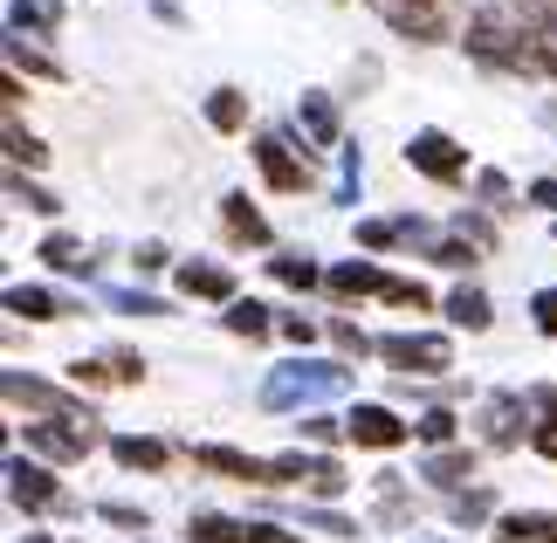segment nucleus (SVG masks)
I'll return each mask as SVG.
<instances>
[{"label": "nucleus", "instance_id": "nucleus-1", "mask_svg": "<svg viewBox=\"0 0 557 543\" xmlns=\"http://www.w3.org/2000/svg\"><path fill=\"white\" fill-rule=\"evenodd\" d=\"M379 358L399 365L406 379H434V372H447V365H455L447 337H426V331H393V337H379Z\"/></svg>", "mask_w": 557, "mask_h": 543}, {"label": "nucleus", "instance_id": "nucleus-2", "mask_svg": "<svg viewBox=\"0 0 557 543\" xmlns=\"http://www.w3.org/2000/svg\"><path fill=\"white\" fill-rule=\"evenodd\" d=\"M345 385V365H283L269 385H262V406H296V399H324Z\"/></svg>", "mask_w": 557, "mask_h": 543}, {"label": "nucleus", "instance_id": "nucleus-3", "mask_svg": "<svg viewBox=\"0 0 557 543\" xmlns=\"http://www.w3.org/2000/svg\"><path fill=\"white\" fill-rule=\"evenodd\" d=\"M255 165H262V180H269L275 193H304V186L317 180L310 159H304V151H296L283 132H262V138H255Z\"/></svg>", "mask_w": 557, "mask_h": 543}, {"label": "nucleus", "instance_id": "nucleus-4", "mask_svg": "<svg viewBox=\"0 0 557 543\" xmlns=\"http://www.w3.org/2000/svg\"><path fill=\"white\" fill-rule=\"evenodd\" d=\"M289 482H304L310 495H337V489H345V468H337L331 454H275V461H269V489H289Z\"/></svg>", "mask_w": 557, "mask_h": 543}, {"label": "nucleus", "instance_id": "nucleus-5", "mask_svg": "<svg viewBox=\"0 0 557 543\" xmlns=\"http://www.w3.org/2000/svg\"><path fill=\"white\" fill-rule=\"evenodd\" d=\"M406 165L426 172V180H441V186H455L461 172H468V151L447 132H413V138H406Z\"/></svg>", "mask_w": 557, "mask_h": 543}, {"label": "nucleus", "instance_id": "nucleus-6", "mask_svg": "<svg viewBox=\"0 0 557 543\" xmlns=\"http://www.w3.org/2000/svg\"><path fill=\"white\" fill-rule=\"evenodd\" d=\"M28 447L49 454V461H83V454L97 447V420H35Z\"/></svg>", "mask_w": 557, "mask_h": 543}, {"label": "nucleus", "instance_id": "nucleus-7", "mask_svg": "<svg viewBox=\"0 0 557 543\" xmlns=\"http://www.w3.org/2000/svg\"><path fill=\"white\" fill-rule=\"evenodd\" d=\"M8 495H14V503L21 509H62V489H55V474L49 468H41V461H28V454H14V461H8Z\"/></svg>", "mask_w": 557, "mask_h": 543}, {"label": "nucleus", "instance_id": "nucleus-8", "mask_svg": "<svg viewBox=\"0 0 557 543\" xmlns=\"http://www.w3.org/2000/svg\"><path fill=\"white\" fill-rule=\"evenodd\" d=\"M385 14V28L406 41H441V0H372Z\"/></svg>", "mask_w": 557, "mask_h": 543}, {"label": "nucleus", "instance_id": "nucleus-9", "mask_svg": "<svg viewBox=\"0 0 557 543\" xmlns=\"http://www.w3.org/2000/svg\"><path fill=\"white\" fill-rule=\"evenodd\" d=\"M345 427H351V441H358V447H379V454H385V447H406V433H413L393 406H351V420H345Z\"/></svg>", "mask_w": 557, "mask_h": 543}, {"label": "nucleus", "instance_id": "nucleus-10", "mask_svg": "<svg viewBox=\"0 0 557 543\" xmlns=\"http://www.w3.org/2000/svg\"><path fill=\"white\" fill-rule=\"evenodd\" d=\"M8 399H14V406H35V412H49V420H90V412H76L70 399L55 393V385H41V379H28V372H8Z\"/></svg>", "mask_w": 557, "mask_h": 543}, {"label": "nucleus", "instance_id": "nucleus-11", "mask_svg": "<svg viewBox=\"0 0 557 543\" xmlns=\"http://www.w3.org/2000/svg\"><path fill=\"white\" fill-rule=\"evenodd\" d=\"M180 289L207 296V303H234V269H221V262H180Z\"/></svg>", "mask_w": 557, "mask_h": 543}, {"label": "nucleus", "instance_id": "nucleus-12", "mask_svg": "<svg viewBox=\"0 0 557 543\" xmlns=\"http://www.w3.org/2000/svg\"><path fill=\"white\" fill-rule=\"evenodd\" d=\"M193 461L213 468V474H234V482H262V489H269V461H255V454H234V447H193Z\"/></svg>", "mask_w": 557, "mask_h": 543}, {"label": "nucleus", "instance_id": "nucleus-13", "mask_svg": "<svg viewBox=\"0 0 557 543\" xmlns=\"http://www.w3.org/2000/svg\"><path fill=\"white\" fill-rule=\"evenodd\" d=\"M324 282H331V296H385V282H393V275H385L379 262H337Z\"/></svg>", "mask_w": 557, "mask_h": 543}, {"label": "nucleus", "instance_id": "nucleus-14", "mask_svg": "<svg viewBox=\"0 0 557 543\" xmlns=\"http://www.w3.org/2000/svg\"><path fill=\"white\" fill-rule=\"evenodd\" d=\"M503 543H557V516L550 509H509L496 523Z\"/></svg>", "mask_w": 557, "mask_h": 543}, {"label": "nucleus", "instance_id": "nucleus-15", "mask_svg": "<svg viewBox=\"0 0 557 543\" xmlns=\"http://www.w3.org/2000/svg\"><path fill=\"white\" fill-rule=\"evenodd\" d=\"M221 221H227V234H234V242H248V248H269V221L248 207V193H227V200H221Z\"/></svg>", "mask_w": 557, "mask_h": 543}, {"label": "nucleus", "instance_id": "nucleus-16", "mask_svg": "<svg viewBox=\"0 0 557 543\" xmlns=\"http://www.w3.org/2000/svg\"><path fill=\"white\" fill-rule=\"evenodd\" d=\"M482 427H488V447H517V441H523V433H517V427H523V399H509V393L488 399V406H482Z\"/></svg>", "mask_w": 557, "mask_h": 543}, {"label": "nucleus", "instance_id": "nucleus-17", "mask_svg": "<svg viewBox=\"0 0 557 543\" xmlns=\"http://www.w3.org/2000/svg\"><path fill=\"white\" fill-rule=\"evenodd\" d=\"M296 124H304V138H310V145H337V111H331V97H324V90H310L304 103H296Z\"/></svg>", "mask_w": 557, "mask_h": 543}, {"label": "nucleus", "instance_id": "nucleus-18", "mask_svg": "<svg viewBox=\"0 0 557 543\" xmlns=\"http://www.w3.org/2000/svg\"><path fill=\"white\" fill-rule=\"evenodd\" d=\"M207 124H213V132H242V124H248V97L234 90V83H221V90L207 97Z\"/></svg>", "mask_w": 557, "mask_h": 543}, {"label": "nucleus", "instance_id": "nucleus-19", "mask_svg": "<svg viewBox=\"0 0 557 543\" xmlns=\"http://www.w3.org/2000/svg\"><path fill=\"white\" fill-rule=\"evenodd\" d=\"M269 317H275V310H262V303H255V296H234V303H227V331H234V337H248V344L275 331Z\"/></svg>", "mask_w": 557, "mask_h": 543}, {"label": "nucleus", "instance_id": "nucleus-20", "mask_svg": "<svg viewBox=\"0 0 557 543\" xmlns=\"http://www.w3.org/2000/svg\"><path fill=\"white\" fill-rule=\"evenodd\" d=\"M111 454L124 468H165V441H138V433H117Z\"/></svg>", "mask_w": 557, "mask_h": 543}, {"label": "nucleus", "instance_id": "nucleus-21", "mask_svg": "<svg viewBox=\"0 0 557 543\" xmlns=\"http://www.w3.org/2000/svg\"><path fill=\"white\" fill-rule=\"evenodd\" d=\"M8 310H14V317H35V323H55L62 303H55L49 289H21V282H14V289H8Z\"/></svg>", "mask_w": 557, "mask_h": 543}, {"label": "nucleus", "instance_id": "nucleus-22", "mask_svg": "<svg viewBox=\"0 0 557 543\" xmlns=\"http://www.w3.org/2000/svg\"><path fill=\"white\" fill-rule=\"evenodd\" d=\"M41 262L62 269V275H90V262H83V242H70V234H49V242H41Z\"/></svg>", "mask_w": 557, "mask_h": 543}, {"label": "nucleus", "instance_id": "nucleus-23", "mask_svg": "<svg viewBox=\"0 0 557 543\" xmlns=\"http://www.w3.org/2000/svg\"><path fill=\"white\" fill-rule=\"evenodd\" d=\"M186 536L193 543H248V523H227V516H193Z\"/></svg>", "mask_w": 557, "mask_h": 543}, {"label": "nucleus", "instance_id": "nucleus-24", "mask_svg": "<svg viewBox=\"0 0 557 543\" xmlns=\"http://www.w3.org/2000/svg\"><path fill=\"white\" fill-rule=\"evenodd\" d=\"M269 275L275 282H289V289H317V262H310V255H275V262H269Z\"/></svg>", "mask_w": 557, "mask_h": 543}, {"label": "nucleus", "instance_id": "nucleus-25", "mask_svg": "<svg viewBox=\"0 0 557 543\" xmlns=\"http://www.w3.org/2000/svg\"><path fill=\"white\" fill-rule=\"evenodd\" d=\"M447 317L468 323V331H488V296L482 289H455V296H447Z\"/></svg>", "mask_w": 557, "mask_h": 543}, {"label": "nucleus", "instance_id": "nucleus-26", "mask_svg": "<svg viewBox=\"0 0 557 543\" xmlns=\"http://www.w3.org/2000/svg\"><path fill=\"white\" fill-rule=\"evenodd\" d=\"M8 21H14V35H21V28L49 35V28H55V0H14V8H8Z\"/></svg>", "mask_w": 557, "mask_h": 543}, {"label": "nucleus", "instance_id": "nucleus-27", "mask_svg": "<svg viewBox=\"0 0 557 543\" xmlns=\"http://www.w3.org/2000/svg\"><path fill=\"white\" fill-rule=\"evenodd\" d=\"M8 159L14 165H49V145H41L35 132H21V124L8 118Z\"/></svg>", "mask_w": 557, "mask_h": 543}, {"label": "nucleus", "instance_id": "nucleus-28", "mask_svg": "<svg viewBox=\"0 0 557 543\" xmlns=\"http://www.w3.org/2000/svg\"><path fill=\"white\" fill-rule=\"evenodd\" d=\"M468 468H475V447H455V454H434L420 474H426V482H461Z\"/></svg>", "mask_w": 557, "mask_h": 543}, {"label": "nucleus", "instance_id": "nucleus-29", "mask_svg": "<svg viewBox=\"0 0 557 543\" xmlns=\"http://www.w3.org/2000/svg\"><path fill=\"white\" fill-rule=\"evenodd\" d=\"M8 200H14V207H28V213H62V207L49 200V193H41V186H28V180H21V172L8 180Z\"/></svg>", "mask_w": 557, "mask_h": 543}, {"label": "nucleus", "instance_id": "nucleus-30", "mask_svg": "<svg viewBox=\"0 0 557 543\" xmlns=\"http://www.w3.org/2000/svg\"><path fill=\"white\" fill-rule=\"evenodd\" d=\"M413 433H420V441H426V447H441V441H455V412H447V406H434V412H420V427H413Z\"/></svg>", "mask_w": 557, "mask_h": 543}, {"label": "nucleus", "instance_id": "nucleus-31", "mask_svg": "<svg viewBox=\"0 0 557 543\" xmlns=\"http://www.w3.org/2000/svg\"><path fill=\"white\" fill-rule=\"evenodd\" d=\"M296 433H304V441H310V447H331V441H337V433H351V427H345V420H331V412H310V420H304V427H296Z\"/></svg>", "mask_w": 557, "mask_h": 543}, {"label": "nucleus", "instance_id": "nucleus-32", "mask_svg": "<svg viewBox=\"0 0 557 543\" xmlns=\"http://www.w3.org/2000/svg\"><path fill=\"white\" fill-rule=\"evenodd\" d=\"M385 303H399V310H434V296H426L420 282H399V275L385 282Z\"/></svg>", "mask_w": 557, "mask_h": 543}, {"label": "nucleus", "instance_id": "nucleus-33", "mask_svg": "<svg viewBox=\"0 0 557 543\" xmlns=\"http://www.w3.org/2000/svg\"><path fill=\"white\" fill-rule=\"evenodd\" d=\"M331 337H337V351H345V358H366V351H372V337L358 331L351 317H337V323H331Z\"/></svg>", "mask_w": 557, "mask_h": 543}, {"label": "nucleus", "instance_id": "nucleus-34", "mask_svg": "<svg viewBox=\"0 0 557 543\" xmlns=\"http://www.w3.org/2000/svg\"><path fill=\"white\" fill-rule=\"evenodd\" d=\"M447 509H455V523H482V516L496 509V495H488V489H475V495H455Z\"/></svg>", "mask_w": 557, "mask_h": 543}, {"label": "nucleus", "instance_id": "nucleus-35", "mask_svg": "<svg viewBox=\"0 0 557 543\" xmlns=\"http://www.w3.org/2000/svg\"><path fill=\"white\" fill-rule=\"evenodd\" d=\"M111 310H124V317H165V303H159V296H132V289H111Z\"/></svg>", "mask_w": 557, "mask_h": 543}, {"label": "nucleus", "instance_id": "nucleus-36", "mask_svg": "<svg viewBox=\"0 0 557 543\" xmlns=\"http://www.w3.org/2000/svg\"><path fill=\"white\" fill-rule=\"evenodd\" d=\"M97 516H103V523H117V530H138V536H145V523H152V516H145V509H132V503H103Z\"/></svg>", "mask_w": 557, "mask_h": 543}, {"label": "nucleus", "instance_id": "nucleus-37", "mask_svg": "<svg viewBox=\"0 0 557 543\" xmlns=\"http://www.w3.org/2000/svg\"><path fill=\"white\" fill-rule=\"evenodd\" d=\"M530 317H537L544 337H557V289H537V296H530Z\"/></svg>", "mask_w": 557, "mask_h": 543}, {"label": "nucleus", "instance_id": "nucleus-38", "mask_svg": "<svg viewBox=\"0 0 557 543\" xmlns=\"http://www.w3.org/2000/svg\"><path fill=\"white\" fill-rule=\"evenodd\" d=\"M530 447H537L544 461H557V412H544V420L530 427Z\"/></svg>", "mask_w": 557, "mask_h": 543}, {"label": "nucleus", "instance_id": "nucleus-39", "mask_svg": "<svg viewBox=\"0 0 557 543\" xmlns=\"http://www.w3.org/2000/svg\"><path fill=\"white\" fill-rule=\"evenodd\" d=\"M434 262H441V269H468V262H475V242H441Z\"/></svg>", "mask_w": 557, "mask_h": 543}, {"label": "nucleus", "instance_id": "nucleus-40", "mask_svg": "<svg viewBox=\"0 0 557 543\" xmlns=\"http://www.w3.org/2000/svg\"><path fill=\"white\" fill-rule=\"evenodd\" d=\"M275 331H283L289 344H310V337H317V323H310V317H283V323H275Z\"/></svg>", "mask_w": 557, "mask_h": 543}, {"label": "nucleus", "instance_id": "nucleus-41", "mask_svg": "<svg viewBox=\"0 0 557 543\" xmlns=\"http://www.w3.org/2000/svg\"><path fill=\"white\" fill-rule=\"evenodd\" d=\"M70 379H76V385H103V379H117V372H103V365H90V358H76V365H70Z\"/></svg>", "mask_w": 557, "mask_h": 543}, {"label": "nucleus", "instance_id": "nucleus-42", "mask_svg": "<svg viewBox=\"0 0 557 543\" xmlns=\"http://www.w3.org/2000/svg\"><path fill=\"white\" fill-rule=\"evenodd\" d=\"M165 269V242H145L138 248V275H159Z\"/></svg>", "mask_w": 557, "mask_h": 543}, {"label": "nucleus", "instance_id": "nucleus-43", "mask_svg": "<svg viewBox=\"0 0 557 543\" xmlns=\"http://www.w3.org/2000/svg\"><path fill=\"white\" fill-rule=\"evenodd\" d=\"M248 543H304V536H289V530H275V523H248Z\"/></svg>", "mask_w": 557, "mask_h": 543}, {"label": "nucleus", "instance_id": "nucleus-44", "mask_svg": "<svg viewBox=\"0 0 557 543\" xmlns=\"http://www.w3.org/2000/svg\"><path fill=\"white\" fill-rule=\"evenodd\" d=\"M310 523H317V530H324V536H358V530L345 523V516H324V509H317V516H310Z\"/></svg>", "mask_w": 557, "mask_h": 543}, {"label": "nucleus", "instance_id": "nucleus-45", "mask_svg": "<svg viewBox=\"0 0 557 543\" xmlns=\"http://www.w3.org/2000/svg\"><path fill=\"white\" fill-rule=\"evenodd\" d=\"M111 365H117V379H145V358H138V351H117Z\"/></svg>", "mask_w": 557, "mask_h": 543}, {"label": "nucleus", "instance_id": "nucleus-46", "mask_svg": "<svg viewBox=\"0 0 557 543\" xmlns=\"http://www.w3.org/2000/svg\"><path fill=\"white\" fill-rule=\"evenodd\" d=\"M475 193H482V200H503L509 180H503V172H482V186H475Z\"/></svg>", "mask_w": 557, "mask_h": 543}, {"label": "nucleus", "instance_id": "nucleus-47", "mask_svg": "<svg viewBox=\"0 0 557 543\" xmlns=\"http://www.w3.org/2000/svg\"><path fill=\"white\" fill-rule=\"evenodd\" d=\"M530 200H537V207H550V213H557V180H537V186H530Z\"/></svg>", "mask_w": 557, "mask_h": 543}, {"label": "nucleus", "instance_id": "nucleus-48", "mask_svg": "<svg viewBox=\"0 0 557 543\" xmlns=\"http://www.w3.org/2000/svg\"><path fill=\"white\" fill-rule=\"evenodd\" d=\"M537 8H544V14H557V0H537Z\"/></svg>", "mask_w": 557, "mask_h": 543}, {"label": "nucleus", "instance_id": "nucleus-49", "mask_svg": "<svg viewBox=\"0 0 557 543\" xmlns=\"http://www.w3.org/2000/svg\"><path fill=\"white\" fill-rule=\"evenodd\" d=\"M28 543H49V536H28Z\"/></svg>", "mask_w": 557, "mask_h": 543}]
</instances>
